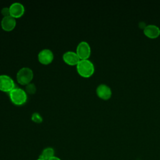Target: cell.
<instances>
[{"label":"cell","mask_w":160,"mask_h":160,"mask_svg":"<svg viewBox=\"0 0 160 160\" xmlns=\"http://www.w3.org/2000/svg\"><path fill=\"white\" fill-rule=\"evenodd\" d=\"M1 13L4 16L10 15V10L9 7H4L1 9Z\"/></svg>","instance_id":"9a60e30c"},{"label":"cell","mask_w":160,"mask_h":160,"mask_svg":"<svg viewBox=\"0 0 160 160\" xmlns=\"http://www.w3.org/2000/svg\"><path fill=\"white\" fill-rule=\"evenodd\" d=\"M16 86L13 79L7 74H0V90L9 92Z\"/></svg>","instance_id":"277c9868"},{"label":"cell","mask_w":160,"mask_h":160,"mask_svg":"<svg viewBox=\"0 0 160 160\" xmlns=\"http://www.w3.org/2000/svg\"><path fill=\"white\" fill-rule=\"evenodd\" d=\"M76 53L80 59H88L91 54V47L89 43L85 41H81L76 47Z\"/></svg>","instance_id":"5b68a950"},{"label":"cell","mask_w":160,"mask_h":160,"mask_svg":"<svg viewBox=\"0 0 160 160\" xmlns=\"http://www.w3.org/2000/svg\"><path fill=\"white\" fill-rule=\"evenodd\" d=\"M96 94L101 99L106 100L111 98L112 91L111 88L106 84H100L96 88Z\"/></svg>","instance_id":"52a82bcc"},{"label":"cell","mask_w":160,"mask_h":160,"mask_svg":"<svg viewBox=\"0 0 160 160\" xmlns=\"http://www.w3.org/2000/svg\"><path fill=\"white\" fill-rule=\"evenodd\" d=\"M16 24V18L11 15L4 16L1 21V25L2 28L6 31H10L12 30Z\"/></svg>","instance_id":"9c48e42d"},{"label":"cell","mask_w":160,"mask_h":160,"mask_svg":"<svg viewBox=\"0 0 160 160\" xmlns=\"http://www.w3.org/2000/svg\"><path fill=\"white\" fill-rule=\"evenodd\" d=\"M39 61L43 64H48L51 62L54 58V54L49 49H41L38 55Z\"/></svg>","instance_id":"8992f818"},{"label":"cell","mask_w":160,"mask_h":160,"mask_svg":"<svg viewBox=\"0 0 160 160\" xmlns=\"http://www.w3.org/2000/svg\"><path fill=\"white\" fill-rule=\"evenodd\" d=\"M37 160H44V159H40V158H39V159H38Z\"/></svg>","instance_id":"e0dca14e"},{"label":"cell","mask_w":160,"mask_h":160,"mask_svg":"<svg viewBox=\"0 0 160 160\" xmlns=\"http://www.w3.org/2000/svg\"><path fill=\"white\" fill-rule=\"evenodd\" d=\"M10 15L16 18L22 16L25 11L24 5L19 2H14L9 6Z\"/></svg>","instance_id":"ba28073f"},{"label":"cell","mask_w":160,"mask_h":160,"mask_svg":"<svg viewBox=\"0 0 160 160\" xmlns=\"http://www.w3.org/2000/svg\"><path fill=\"white\" fill-rule=\"evenodd\" d=\"M54 156V150L53 148L48 147L44 149L39 156L40 159H42L44 160H49L51 158Z\"/></svg>","instance_id":"7c38bea8"},{"label":"cell","mask_w":160,"mask_h":160,"mask_svg":"<svg viewBox=\"0 0 160 160\" xmlns=\"http://www.w3.org/2000/svg\"><path fill=\"white\" fill-rule=\"evenodd\" d=\"M62 59L66 63L71 66L77 65L81 60L76 52L72 51H68L65 52L62 55Z\"/></svg>","instance_id":"30bf717a"},{"label":"cell","mask_w":160,"mask_h":160,"mask_svg":"<svg viewBox=\"0 0 160 160\" xmlns=\"http://www.w3.org/2000/svg\"><path fill=\"white\" fill-rule=\"evenodd\" d=\"M33 71L28 67H22L19 69L16 74L18 82L22 85H26L31 82L33 78Z\"/></svg>","instance_id":"3957f363"},{"label":"cell","mask_w":160,"mask_h":160,"mask_svg":"<svg viewBox=\"0 0 160 160\" xmlns=\"http://www.w3.org/2000/svg\"><path fill=\"white\" fill-rule=\"evenodd\" d=\"M76 68L79 74L84 78L90 77L94 72V64L88 59H81L76 65Z\"/></svg>","instance_id":"6da1fadb"},{"label":"cell","mask_w":160,"mask_h":160,"mask_svg":"<svg viewBox=\"0 0 160 160\" xmlns=\"http://www.w3.org/2000/svg\"><path fill=\"white\" fill-rule=\"evenodd\" d=\"M143 32L150 38H156L160 34V28L155 24H148L144 26Z\"/></svg>","instance_id":"8fae6325"},{"label":"cell","mask_w":160,"mask_h":160,"mask_svg":"<svg viewBox=\"0 0 160 160\" xmlns=\"http://www.w3.org/2000/svg\"><path fill=\"white\" fill-rule=\"evenodd\" d=\"M49 160H61L59 158H58V157H56V156H54V157H52V158H51V159H49Z\"/></svg>","instance_id":"2e32d148"},{"label":"cell","mask_w":160,"mask_h":160,"mask_svg":"<svg viewBox=\"0 0 160 160\" xmlns=\"http://www.w3.org/2000/svg\"><path fill=\"white\" fill-rule=\"evenodd\" d=\"M31 119L36 122H41L42 121V116L38 112H35L31 115Z\"/></svg>","instance_id":"5bb4252c"},{"label":"cell","mask_w":160,"mask_h":160,"mask_svg":"<svg viewBox=\"0 0 160 160\" xmlns=\"http://www.w3.org/2000/svg\"><path fill=\"white\" fill-rule=\"evenodd\" d=\"M36 90V86L34 83H31V82H29V84H26V92L27 93H29V94H33L35 92Z\"/></svg>","instance_id":"4fadbf2b"},{"label":"cell","mask_w":160,"mask_h":160,"mask_svg":"<svg viewBox=\"0 0 160 160\" xmlns=\"http://www.w3.org/2000/svg\"><path fill=\"white\" fill-rule=\"evenodd\" d=\"M9 94L11 101L16 105L24 104L28 99V95L26 91L18 87H15L9 92Z\"/></svg>","instance_id":"7a4b0ae2"}]
</instances>
